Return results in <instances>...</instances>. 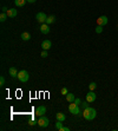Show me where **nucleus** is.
Here are the masks:
<instances>
[{"label":"nucleus","mask_w":118,"mask_h":131,"mask_svg":"<svg viewBox=\"0 0 118 131\" xmlns=\"http://www.w3.org/2000/svg\"><path fill=\"white\" fill-rule=\"evenodd\" d=\"M56 119L57 121H60V122H64L66 119V116L63 112H57L56 113Z\"/></svg>","instance_id":"nucleus-13"},{"label":"nucleus","mask_w":118,"mask_h":131,"mask_svg":"<svg viewBox=\"0 0 118 131\" xmlns=\"http://www.w3.org/2000/svg\"><path fill=\"white\" fill-rule=\"evenodd\" d=\"M24 41H28V40L31 39V34L28 33V32H24V33H21V37H20Z\"/></svg>","instance_id":"nucleus-14"},{"label":"nucleus","mask_w":118,"mask_h":131,"mask_svg":"<svg viewBox=\"0 0 118 131\" xmlns=\"http://www.w3.org/2000/svg\"><path fill=\"white\" fill-rule=\"evenodd\" d=\"M17 14H18V11L16 8H9L7 11V15H8V18H16Z\"/></svg>","instance_id":"nucleus-11"},{"label":"nucleus","mask_w":118,"mask_h":131,"mask_svg":"<svg viewBox=\"0 0 118 131\" xmlns=\"http://www.w3.org/2000/svg\"><path fill=\"white\" fill-rule=\"evenodd\" d=\"M97 116V111L96 109H93V107L91 106H87L86 109L83 110V117H84L86 121H92V119H95Z\"/></svg>","instance_id":"nucleus-1"},{"label":"nucleus","mask_w":118,"mask_h":131,"mask_svg":"<svg viewBox=\"0 0 118 131\" xmlns=\"http://www.w3.org/2000/svg\"><path fill=\"white\" fill-rule=\"evenodd\" d=\"M60 92H62V95H63V96H66V95L68 93V90H67L66 88H63V89H62V91H60Z\"/></svg>","instance_id":"nucleus-22"},{"label":"nucleus","mask_w":118,"mask_h":131,"mask_svg":"<svg viewBox=\"0 0 118 131\" xmlns=\"http://www.w3.org/2000/svg\"><path fill=\"white\" fill-rule=\"evenodd\" d=\"M9 8H7V7H3L1 8V12H5V13H7V11H8Z\"/></svg>","instance_id":"nucleus-29"},{"label":"nucleus","mask_w":118,"mask_h":131,"mask_svg":"<svg viewBox=\"0 0 118 131\" xmlns=\"http://www.w3.org/2000/svg\"><path fill=\"white\" fill-rule=\"evenodd\" d=\"M25 3H27V0H14V4L17 7H22L25 5Z\"/></svg>","instance_id":"nucleus-16"},{"label":"nucleus","mask_w":118,"mask_h":131,"mask_svg":"<svg viewBox=\"0 0 118 131\" xmlns=\"http://www.w3.org/2000/svg\"><path fill=\"white\" fill-rule=\"evenodd\" d=\"M96 32H97V33H102V32H103V26L98 25V26L96 27Z\"/></svg>","instance_id":"nucleus-21"},{"label":"nucleus","mask_w":118,"mask_h":131,"mask_svg":"<svg viewBox=\"0 0 118 131\" xmlns=\"http://www.w3.org/2000/svg\"><path fill=\"white\" fill-rule=\"evenodd\" d=\"M65 97H66V101H67L68 103H73V102H75V99H76V97H75V95H73V93H67Z\"/></svg>","instance_id":"nucleus-15"},{"label":"nucleus","mask_w":118,"mask_h":131,"mask_svg":"<svg viewBox=\"0 0 118 131\" xmlns=\"http://www.w3.org/2000/svg\"><path fill=\"white\" fill-rule=\"evenodd\" d=\"M75 103L77 104V105H80V104H81V101L79 99V98H76V99H75Z\"/></svg>","instance_id":"nucleus-28"},{"label":"nucleus","mask_w":118,"mask_h":131,"mask_svg":"<svg viewBox=\"0 0 118 131\" xmlns=\"http://www.w3.org/2000/svg\"><path fill=\"white\" fill-rule=\"evenodd\" d=\"M4 85H5V78H4V77L1 76V77H0V86L3 88Z\"/></svg>","instance_id":"nucleus-23"},{"label":"nucleus","mask_w":118,"mask_h":131,"mask_svg":"<svg viewBox=\"0 0 118 131\" xmlns=\"http://www.w3.org/2000/svg\"><path fill=\"white\" fill-rule=\"evenodd\" d=\"M36 123H38V121H36V119H34V117H33V118H32L31 121L28 122V124H30V125H34Z\"/></svg>","instance_id":"nucleus-26"},{"label":"nucleus","mask_w":118,"mask_h":131,"mask_svg":"<svg viewBox=\"0 0 118 131\" xmlns=\"http://www.w3.org/2000/svg\"><path fill=\"white\" fill-rule=\"evenodd\" d=\"M80 105L83 106V109H86V107L89 106V102H87V101H86V102H83V103H81Z\"/></svg>","instance_id":"nucleus-25"},{"label":"nucleus","mask_w":118,"mask_h":131,"mask_svg":"<svg viewBox=\"0 0 118 131\" xmlns=\"http://www.w3.org/2000/svg\"><path fill=\"white\" fill-rule=\"evenodd\" d=\"M108 17L106 15H102V17H99V18L97 19V24L100 25V26H105L106 24H108Z\"/></svg>","instance_id":"nucleus-7"},{"label":"nucleus","mask_w":118,"mask_h":131,"mask_svg":"<svg viewBox=\"0 0 118 131\" xmlns=\"http://www.w3.org/2000/svg\"><path fill=\"white\" fill-rule=\"evenodd\" d=\"M96 98H97V96H96V93H95L93 91H90L86 95V101L89 102V103H93V102L96 101Z\"/></svg>","instance_id":"nucleus-8"},{"label":"nucleus","mask_w":118,"mask_h":131,"mask_svg":"<svg viewBox=\"0 0 118 131\" xmlns=\"http://www.w3.org/2000/svg\"><path fill=\"white\" fill-rule=\"evenodd\" d=\"M54 21H56V18H54L53 15H49V17H47V19H46V24H47V25L53 24Z\"/></svg>","instance_id":"nucleus-17"},{"label":"nucleus","mask_w":118,"mask_h":131,"mask_svg":"<svg viewBox=\"0 0 118 131\" xmlns=\"http://www.w3.org/2000/svg\"><path fill=\"white\" fill-rule=\"evenodd\" d=\"M40 32L43 34H47L49 32H50V26L45 23V24H41V26H40Z\"/></svg>","instance_id":"nucleus-10"},{"label":"nucleus","mask_w":118,"mask_h":131,"mask_svg":"<svg viewBox=\"0 0 118 131\" xmlns=\"http://www.w3.org/2000/svg\"><path fill=\"white\" fill-rule=\"evenodd\" d=\"M7 13H5V12H1V14H0V21L1 23H4V21H6V19H7Z\"/></svg>","instance_id":"nucleus-18"},{"label":"nucleus","mask_w":118,"mask_h":131,"mask_svg":"<svg viewBox=\"0 0 118 131\" xmlns=\"http://www.w3.org/2000/svg\"><path fill=\"white\" fill-rule=\"evenodd\" d=\"M36 19H37L38 23L45 24V23H46V19H47V15L44 12H39V13H37V15H36Z\"/></svg>","instance_id":"nucleus-5"},{"label":"nucleus","mask_w":118,"mask_h":131,"mask_svg":"<svg viewBox=\"0 0 118 131\" xmlns=\"http://www.w3.org/2000/svg\"><path fill=\"white\" fill-rule=\"evenodd\" d=\"M62 128H63V122H60V121H57V123H56V129L59 131Z\"/></svg>","instance_id":"nucleus-19"},{"label":"nucleus","mask_w":118,"mask_h":131,"mask_svg":"<svg viewBox=\"0 0 118 131\" xmlns=\"http://www.w3.org/2000/svg\"><path fill=\"white\" fill-rule=\"evenodd\" d=\"M68 111H70V113L75 115V116H77V115H80V109H79V105H77L75 102L68 105Z\"/></svg>","instance_id":"nucleus-3"},{"label":"nucleus","mask_w":118,"mask_h":131,"mask_svg":"<svg viewBox=\"0 0 118 131\" xmlns=\"http://www.w3.org/2000/svg\"><path fill=\"white\" fill-rule=\"evenodd\" d=\"M97 88V84H96V83H91V84H90V85H89V89H90V91H93V90H95V89H96Z\"/></svg>","instance_id":"nucleus-20"},{"label":"nucleus","mask_w":118,"mask_h":131,"mask_svg":"<svg viewBox=\"0 0 118 131\" xmlns=\"http://www.w3.org/2000/svg\"><path fill=\"white\" fill-rule=\"evenodd\" d=\"M40 56L43 57V58H46V57H47V51H46V50H43V52L40 53Z\"/></svg>","instance_id":"nucleus-24"},{"label":"nucleus","mask_w":118,"mask_h":131,"mask_svg":"<svg viewBox=\"0 0 118 131\" xmlns=\"http://www.w3.org/2000/svg\"><path fill=\"white\" fill-rule=\"evenodd\" d=\"M36 1H37V0H27L28 4H33V3H36Z\"/></svg>","instance_id":"nucleus-30"},{"label":"nucleus","mask_w":118,"mask_h":131,"mask_svg":"<svg viewBox=\"0 0 118 131\" xmlns=\"http://www.w3.org/2000/svg\"><path fill=\"white\" fill-rule=\"evenodd\" d=\"M59 131H70V128H67V126H64V125H63V128L60 129Z\"/></svg>","instance_id":"nucleus-27"},{"label":"nucleus","mask_w":118,"mask_h":131,"mask_svg":"<svg viewBox=\"0 0 118 131\" xmlns=\"http://www.w3.org/2000/svg\"><path fill=\"white\" fill-rule=\"evenodd\" d=\"M45 113H46V107L43 106V105H40V106H38L36 109V116L40 117V116H44Z\"/></svg>","instance_id":"nucleus-6"},{"label":"nucleus","mask_w":118,"mask_h":131,"mask_svg":"<svg viewBox=\"0 0 118 131\" xmlns=\"http://www.w3.org/2000/svg\"><path fill=\"white\" fill-rule=\"evenodd\" d=\"M37 124L39 125V126H41V128H47V126H49V124H50V121H49V118L44 115V116L39 117Z\"/></svg>","instance_id":"nucleus-4"},{"label":"nucleus","mask_w":118,"mask_h":131,"mask_svg":"<svg viewBox=\"0 0 118 131\" xmlns=\"http://www.w3.org/2000/svg\"><path fill=\"white\" fill-rule=\"evenodd\" d=\"M51 46H52V43H51V40H44L43 43H41V47H43V50H50Z\"/></svg>","instance_id":"nucleus-9"},{"label":"nucleus","mask_w":118,"mask_h":131,"mask_svg":"<svg viewBox=\"0 0 118 131\" xmlns=\"http://www.w3.org/2000/svg\"><path fill=\"white\" fill-rule=\"evenodd\" d=\"M17 78L19 79V82L21 83H26L28 80V78H30V74H28V72L26 70H21L19 71L18 76H17Z\"/></svg>","instance_id":"nucleus-2"},{"label":"nucleus","mask_w":118,"mask_h":131,"mask_svg":"<svg viewBox=\"0 0 118 131\" xmlns=\"http://www.w3.org/2000/svg\"><path fill=\"white\" fill-rule=\"evenodd\" d=\"M8 72H9V76H11V77H13V78H16V77L18 76L19 71H17V69H16V67H9Z\"/></svg>","instance_id":"nucleus-12"}]
</instances>
